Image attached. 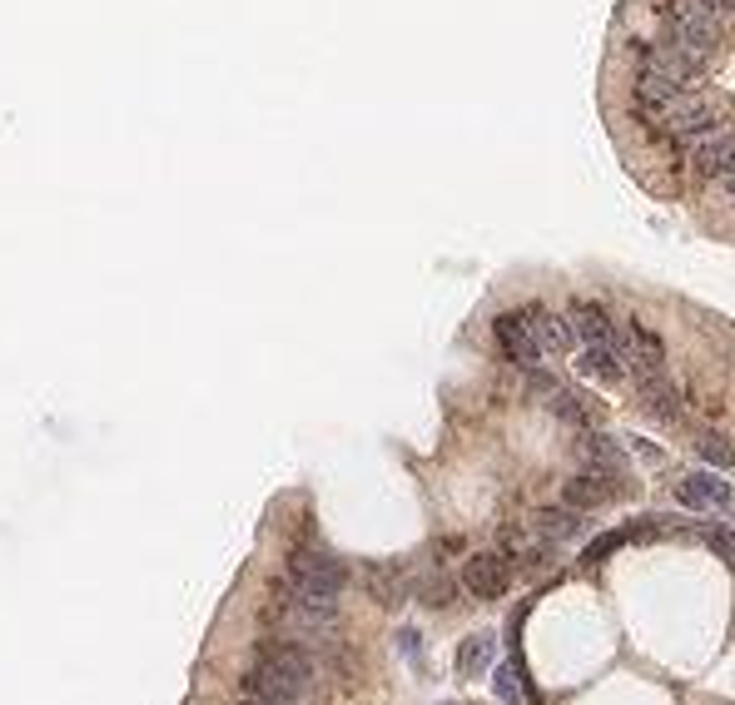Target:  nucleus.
<instances>
[{
	"mask_svg": "<svg viewBox=\"0 0 735 705\" xmlns=\"http://www.w3.org/2000/svg\"><path fill=\"white\" fill-rule=\"evenodd\" d=\"M636 403L646 418H656V427H681L686 418V398H681V383L666 373V368H651V373H636Z\"/></svg>",
	"mask_w": 735,
	"mask_h": 705,
	"instance_id": "obj_5",
	"label": "nucleus"
},
{
	"mask_svg": "<svg viewBox=\"0 0 735 705\" xmlns=\"http://www.w3.org/2000/svg\"><path fill=\"white\" fill-rule=\"evenodd\" d=\"M686 164H691L696 179H706V184H721L726 174H735V125L716 130L711 140H701L691 154H686Z\"/></svg>",
	"mask_w": 735,
	"mask_h": 705,
	"instance_id": "obj_10",
	"label": "nucleus"
},
{
	"mask_svg": "<svg viewBox=\"0 0 735 705\" xmlns=\"http://www.w3.org/2000/svg\"><path fill=\"white\" fill-rule=\"evenodd\" d=\"M547 408H552V418H562L567 427H591L587 398H582V393H572V388H562V383L547 393Z\"/></svg>",
	"mask_w": 735,
	"mask_h": 705,
	"instance_id": "obj_18",
	"label": "nucleus"
},
{
	"mask_svg": "<svg viewBox=\"0 0 735 705\" xmlns=\"http://www.w3.org/2000/svg\"><path fill=\"white\" fill-rule=\"evenodd\" d=\"M676 502H681L686 512H726L735 502V487L716 472V467H696V472H686V477L676 482Z\"/></svg>",
	"mask_w": 735,
	"mask_h": 705,
	"instance_id": "obj_8",
	"label": "nucleus"
},
{
	"mask_svg": "<svg viewBox=\"0 0 735 705\" xmlns=\"http://www.w3.org/2000/svg\"><path fill=\"white\" fill-rule=\"evenodd\" d=\"M706 542H711L716 552L735 557V527H706Z\"/></svg>",
	"mask_w": 735,
	"mask_h": 705,
	"instance_id": "obj_24",
	"label": "nucleus"
},
{
	"mask_svg": "<svg viewBox=\"0 0 735 705\" xmlns=\"http://www.w3.org/2000/svg\"><path fill=\"white\" fill-rule=\"evenodd\" d=\"M318 686V651H308L294 636H264L239 676L244 701H298L308 705Z\"/></svg>",
	"mask_w": 735,
	"mask_h": 705,
	"instance_id": "obj_1",
	"label": "nucleus"
},
{
	"mask_svg": "<svg viewBox=\"0 0 735 705\" xmlns=\"http://www.w3.org/2000/svg\"><path fill=\"white\" fill-rule=\"evenodd\" d=\"M368 586H373V596H378L383 606H398V601L408 596V576H403L398 566H373V571H368Z\"/></svg>",
	"mask_w": 735,
	"mask_h": 705,
	"instance_id": "obj_20",
	"label": "nucleus"
},
{
	"mask_svg": "<svg viewBox=\"0 0 735 705\" xmlns=\"http://www.w3.org/2000/svg\"><path fill=\"white\" fill-rule=\"evenodd\" d=\"M239 705H298V701H244V696H239Z\"/></svg>",
	"mask_w": 735,
	"mask_h": 705,
	"instance_id": "obj_25",
	"label": "nucleus"
},
{
	"mask_svg": "<svg viewBox=\"0 0 735 705\" xmlns=\"http://www.w3.org/2000/svg\"><path fill=\"white\" fill-rule=\"evenodd\" d=\"M398 651H403V661H408V666H423V631L403 626V631H398Z\"/></svg>",
	"mask_w": 735,
	"mask_h": 705,
	"instance_id": "obj_23",
	"label": "nucleus"
},
{
	"mask_svg": "<svg viewBox=\"0 0 735 705\" xmlns=\"http://www.w3.org/2000/svg\"><path fill=\"white\" fill-rule=\"evenodd\" d=\"M626 492H631V472H611V467H587V472L562 482V502L577 507V512H596V507H606L611 497H626Z\"/></svg>",
	"mask_w": 735,
	"mask_h": 705,
	"instance_id": "obj_6",
	"label": "nucleus"
},
{
	"mask_svg": "<svg viewBox=\"0 0 735 705\" xmlns=\"http://www.w3.org/2000/svg\"><path fill=\"white\" fill-rule=\"evenodd\" d=\"M522 318H527V328H532V338H537V348H542L547 358H552V353H577V338H572V328H567V313H552V308H542V303H527Z\"/></svg>",
	"mask_w": 735,
	"mask_h": 705,
	"instance_id": "obj_12",
	"label": "nucleus"
},
{
	"mask_svg": "<svg viewBox=\"0 0 735 705\" xmlns=\"http://www.w3.org/2000/svg\"><path fill=\"white\" fill-rule=\"evenodd\" d=\"M413 591H418V601H423V606H433V611H447V606H452V591H457V586H452V576H423V581H413Z\"/></svg>",
	"mask_w": 735,
	"mask_h": 705,
	"instance_id": "obj_21",
	"label": "nucleus"
},
{
	"mask_svg": "<svg viewBox=\"0 0 735 705\" xmlns=\"http://www.w3.org/2000/svg\"><path fill=\"white\" fill-rule=\"evenodd\" d=\"M696 452L716 467V472H735V447L721 437V432H706V437H696Z\"/></svg>",
	"mask_w": 735,
	"mask_h": 705,
	"instance_id": "obj_22",
	"label": "nucleus"
},
{
	"mask_svg": "<svg viewBox=\"0 0 735 705\" xmlns=\"http://www.w3.org/2000/svg\"><path fill=\"white\" fill-rule=\"evenodd\" d=\"M587 467H611V472H631V447L616 442L611 432H587Z\"/></svg>",
	"mask_w": 735,
	"mask_h": 705,
	"instance_id": "obj_17",
	"label": "nucleus"
},
{
	"mask_svg": "<svg viewBox=\"0 0 735 705\" xmlns=\"http://www.w3.org/2000/svg\"><path fill=\"white\" fill-rule=\"evenodd\" d=\"M577 373L591 378V383H601V388H616V383H626L631 373H626V353L606 338V343H582L577 348Z\"/></svg>",
	"mask_w": 735,
	"mask_h": 705,
	"instance_id": "obj_11",
	"label": "nucleus"
},
{
	"mask_svg": "<svg viewBox=\"0 0 735 705\" xmlns=\"http://www.w3.org/2000/svg\"><path fill=\"white\" fill-rule=\"evenodd\" d=\"M492 333H497V348H502V358L512 363V368H542V348H537V338H532V328H527V318H522V308L517 313H497L492 318Z\"/></svg>",
	"mask_w": 735,
	"mask_h": 705,
	"instance_id": "obj_9",
	"label": "nucleus"
},
{
	"mask_svg": "<svg viewBox=\"0 0 735 705\" xmlns=\"http://www.w3.org/2000/svg\"><path fill=\"white\" fill-rule=\"evenodd\" d=\"M691 85L681 80V75H671V70H661V65H651V60H636V70H631V110H636V120H646L651 130H656V120L686 95Z\"/></svg>",
	"mask_w": 735,
	"mask_h": 705,
	"instance_id": "obj_4",
	"label": "nucleus"
},
{
	"mask_svg": "<svg viewBox=\"0 0 735 705\" xmlns=\"http://www.w3.org/2000/svg\"><path fill=\"white\" fill-rule=\"evenodd\" d=\"M348 591V562L333 557L328 547H298L289 566H284V581L274 591V601L298 606V611H323V616H338V596Z\"/></svg>",
	"mask_w": 735,
	"mask_h": 705,
	"instance_id": "obj_2",
	"label": "nucleus"
},
{
	"mask_svg": "<svg viewBox=\"0 0 735 705\" xmlns=\"http://www.w3.org/2000/svg\"><path fill=\"white\" fill-rule=\"evenodd\" d=\"M582 527H587V512H577V507H567V502H557V507H542L537 517H532V532L542 537V542H572V537H582Z\"/></svg>",
	"mask_w": 735,
	"mask_h": 705,
	"instance_id": "obj_15",
	"label": "nucleus"
},
{
	"mask_svg": "<svg viewBox=\"0 0 735 705\" xmlns=\"http://www.w3.org/2000/svg\"><path fill=\"white\" fill-rule=\"evenodd\" d=\"M721 189H726V194L735 199V174H726V179H721Z\"/></svg>",
	"mask_w": 735,
	"mask_h": 705,
	"instance_id": "obj_26",
	"label": "nucleus"
},
{
	"mask_svg": "<svg viewBox=\"0 0 735 705\" xmlns=\"http://www.w3.org/2000/svg\"><path fill=\"white\" fill-rule=\"evenodd\" d=\"M492 696H497L502 705H522V701H527V676H522V666H517V661L492 666Z\"/></svg>",
	"mask_w": 735,
	"mask_h": 705,
	"instance_id": "obj_19",
	"label": "nucleus"
},
{
	"mask_svg": "<svg viewBox=\"0 0 735 705\" xmlns=\"http://www.w3.org/2000/svg\"><path fill=\"white\" fill-rule=\"evenodd\" d=\"M731 125V110H726V100L721 95H711V90H686L661 120H656V135L676 149V159H686L691 149L701 140H711L716 130H726Z\"/></svg>",
	"mask_w": 735,
	"mask_h": 705,
	"instance_id": "obj_3",
	"label": "nucleus"
},
{
	"mask_svg": "<svg viewBox=\"0 0 735 705\" xmlns=\"http://www.w3.org/2000/svg\"><path fill=\"white\" fill-rule=\"evenodd\" d=\"M512 557L507 552H472L462 562V591L477 601H502L512 591Z\"/></svg>",
	"mask_w": 735,
	"mask_h": 705,
	"instance_id": "obj_7",
	"label": "nucleus"
},
{
	"mask_svg": "<svg viewBox=\"0 0 735 705\" xmlns=\"http://www.w3.org/2000/svg\"><path fill=\"white\" fill-rule=\"evenodd\" d=\"M457 676L462 681H477V676H487L492 666H497V636L492 631H477V636H467L462 646H457Z\"/></svg>",
	"mask_w": 735,
	"mask_h": 705,
	"instance_id": "obj_16",
	"label": "nucleus"
},
{
	"mask_svg": "<svg viewBox=\"0 0 735 705\" xmlns=\"http://www.w3.org/2000/svg\"><path fill=\"white\" fill-rule=\"evenodd\" d=\"M442 705H457V701H442Z\"/></svg>",
	"mask_w": 735,
	"mask_h": 705,
	"instance_id": "obj_27",
	"label": "nucleus"
},
{
	"mask_svg": "<svg viewBox=\"0 0 735 705\" xmlns=\"http://www.w3.org/2000/svg\"><path fill=\"white\" fill-rule=\"evenodd\" d=\"M621 348H626V373H651L666 368V343L646 328V323H621Z\"/></svg>",
	"mask_w": 735,
	"mask_h": 705,
	"instance_id": "obj_14",
	"label": "nucleus"
},
{
	"mask_svg": "<svg viewBox=\"0 0 735 705\" xmlns=\"http://www.w3.org/2000/svg\"><path fill=\"white\" fill-rule=\"evenodd\" d=\"M567 328H572V338L582 348V343H606L611 328H616V318H611V308L601 298H572L567 303Z\"/></svg>",
	"mask_w": 735,
	"mask_h": 705,
	"instance_id": "obj_13",
	"label": "nucleus"
}]
</instances>
